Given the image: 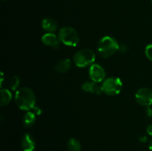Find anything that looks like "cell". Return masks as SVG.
I'll return each mask as SVG.
<instances>
[{
    "label": "cell",
    "mask_w": 152,
    "mask_h": 151,
    "mask_svg": "<svg viewBox=\"0 0 152 151\" xmlns=\"http://www.w3.org/2000/svg\"><path fill=\"white\" fill-rule=\"evenodd\" d=\"M120 48V44L113 37L106 36L99 40L97 45V51L102 58L111 57L117 52Z\"/></svg>",
    "instance_id": "7a4b0ae2"
},
{
    "label": "cell",
    "mask_w": 152,
    "mask_h": 151,
    "mask_svg": "<svg viewBox=\"0 0 152 151\" xmlns=\"http://www.w3.org/2000/svg\"><path fill=\"white\" fill-rule=\"evenodd\" d=\"M36 114L34 111H27L23 117V124L26 127H31L35 124L36 122Z\"/></svg>",
    "instance_id": "4fadbf2b"
},
{
    "label": "cell",
    "mask_w": 152,
    "mask_h": 151,
    "mask_svg": "<svg viewBox=\"0 0 152 151\" xmlns=\"http://www.w3.org/2000/svg\"><path fill=\"white\" fill-rule=\"evenodd\" d=\"M15 102L22 110L29 111L36 106V96L28 87H22L16 92Z\"/></svg>",
    "instance_id": "6da1fadb"
},
{
    "label": "cell",
    "mask_w": 152,
    "mask_h": 151,
    "mask_svg": "<svg viewBox=\"0 0 152 151\" xmlns=\"http://www.w3.org/2000/svg\"><path fill=\"white\" fill-rule=\"evenodd\" d=\"M103 93L108 96H116L120 94L123 88V83L117 77H109L105 78L102 84Z\"/></svg>",
    "instance_id": "5b68a950"
},
{
    "label": "cell",
    "mask_w": 152,
    "mask_h": 151,
    "mask_svg": "<svg viewBox=\"0 0 152 151\" xmlns=\"http://www.w3.org/2000/svg\"><path fill=\"white\" fill-rule=\"evenodd\" d=\"M147 136H144V135H142V136H140L139 138V140L140 142H142V143H144V142H147Z\"/></svg>",
    "instance_id": "44dd1931"
},
{
    "label": "cell",
    "mask_w": 152,
    "mask_h": 151,
    "mask_svg": "<svg viewBox=\"0 0 152 151\" xmlns=\"http://www.w3.org/2000/svg\"><path fill=\"white\" fill-rule=\"evenodd\" d=\"M58 36L61 42L68 47H76L80 41L78 33L71 27H64L61 28Z\"/></svg>",
    "instance_id": "277c9868"
},
{
    "label": "cell",
    "mask_w": 152,
    "mask_h": 151,
    "mask_svg": "<svg viewBox=\"0 0 152 151\" xmlns=\"http://www.w3.org/2000/svg\"><path fill=\"white\" fill-rule=\"evenodd\" d=\"M3 80H4V75H3V73H1V87H2Z\"/></svg>",
    "instance_id": "603a6c76"
},
{
    "label": "cell",
    "mask_w": 152,
    "mask_h": 151,
    "mask_svg": "<svg viewBox=\"0 0 152 151\" xmlns=\"http://www.w3.org/2000/svg\"><path fill=\"white\" fill-rule=\"evenodd\" d=\"M71 68V62L69 59H65L59 61L55 65V70L61 73H67Z\"/></svg>",
    "instance_id": "7c38bea8"
},
{
    "label": "cell",
    "mask_w": 152,
    "mask_h": 151,
    "mask_svg": "<svg viewBox=\"0 0 152 151\" xmlns=\"http://www.w3.org/2000/svg\"><path fill=\"white\" fill-rule=\"evenodd\" d=\"M129 48H128V46L126 44H120V48H119V50L120 51V53H126V52L128 51Z\"/></svg>",
    "instance_id": "ac0fdd59"
},
{
    "label": "cell",
    "mask_w": 152,
    "mask_h": 151,
    "mask_svg": "<svg viewBox=\"0 0 152 151\" xmlns=\"http://www.w3.org/2000/svg\"><path fill=\"white\" fill-rule=\"evenodd\" d=\"M33 110H34V112L35 113V114L37 115H41L42 113V110L39 107H37V106L34 107L33 108Z\"/></svg>",
    "instance_id": "d6986e66"
},
{
    "label": "cell",
    "mask_w": 152,
    "mask_h": 151,
    "mask_svg": "<svg viewBox=\"0 0 152 151\" xmlns=\"http://www.w3.org/2000/svg\"><path fill=\"white\" fill-rule=\"evenodd\" d=\"M151 2H152V0H151Z\"/></svg>",
    "instance_id": "d4e9b609"
},
{
    "label": "cell",
    "mask_w": 152,
    "mask_h": 151,
    "mask_svg": "<svg viewBox=\"0 0 152 151\" xmlns=\"http://www.w3.org/2000/svg\"><path fill=\"white\" fill-rule=\"evenodd\" d=\"M19 78L16 76H13L10 77L8 79V82H7V85H8L9 89L10 90H16L19 86Z\"/></svg>",
    "instance_id": "2e32d148"
},
{
    "label": "cell",
    "mask_w": 152,
    "mask_h": 151,
    "mask_svg": "<svg viewBox=\"0 0 152 151\" xmlns=\"http://www.w3.org/2000/svg\"><path fill=\"white\" fill-rule=\"evenodd\" d=\"M82 89L84 91L91 93H95L96 95H101L103 93L102 86H99L98 83L95 81H86L82 85Z\"/></svg>",
    "instance_id": "30bf717a"
},
{
    "label": "cell",
    "mask_w": 152,
    "mask_h": 151,
    "mask_svg": "<svg viewBox=\"0 0 152 151\" xmlns=\"http://www.w3.org/2000/svg\"><path fill=\"white\" fill-rule=\"evenodd\" d=\"M96 55L92 50L88 48L81 49L74 56V62L79 68H86L94 64Z\"/></svg>",
    "instance_id": "3957f363"
},
{
    "label": "cell",
    "mask_w": 152,
    "mask_h": 151,
    "mask_svg": "<svg viewBox=\"0 0 152 151\" xmlns=\"http://www.w3.org/2000/svg\"><path fill=\"white\" fill-rule=\"evenodd\" d=\"M147 133H148L149 136H152V123L149 124L147 127Z\"/></svg>",
    "instance_id": "7402d4cb"
},
{
    "label": "cell",
    "mask_w": 152,
    "mask_h": 151,
    "mask_svg": "<svg viewBox=\"0 0 152 151\" xmlns=\"http://www.w3.org/2000/svg\"><path fill=\"white\" fill-rule=\"evenodd\" d=\"M145 53L146 57L152 62V44H148L145 47Z\"/></svg>",
    "instance_id": "e0dca14e"
},
{
    "label": "cell",
    "mask_w": 152,
    "mask_h": 151,
    "mask_svg": "<svg viewBox=\"0 0 152 151\" xmlns=\"http://www.w3.org/2000/svg\"><path fill=\"white\" fill-rule=\"evenodd\" d=\"M149 150L152 151V141L150 142V144H149Z\"/></svg>",
    "instance_id": "cb8c5ba5"
},
{
    "label": "cell",
    "mask_w": 152,
    "mask_h": 151,
    "mask_svg": "<svg viewBox=\"0 0 152 151\" xmlns=\"http://www.w3.org/2000/svg\"><path fill=\"white\" fill-rule=\"evenodd\" d=\"M42 28L48 33H53L57 30L58 24L52 18H45L42 21Z\"/></svg>",
    "instance_id": "8fae6325"
},
{
    "label": "cell",
    "mask_w": 152,
    "mask_h": 151,
    "mask_svg": "<svg viewBox=\"0 0 152 151\" xmlns=\"http://www.w3.org/2000/svg\"><path fill=\"white\" fill-rule=\"evenodd\" d=\"M1 95V106H6L10 102L12 99V93L8 89H1L0 91Z\"/></svg>",
    "instance_id": "5bb4252c"
},
{
    "label": "cell",
    "mask_w": 152,
    "mask_h": 151,
    "mask_svg": "<svg viewBox=\"0 0 152 151\" xmlns=\"http://www.w3.org/2000/svg\"><path fill=\"white\" fill-rule=\"evenodd\" d=\"M145 113H146V115H148V117H151L152 116V108L150 107H147Z\"/></svg>",
    "instance_id": "ffe728a7"
},
{
    "label": "cell",
    "mask_w": 152,
    "mask_h": 151,
    "mask_svg": "<svg viewBox=\"0 0 152 151\" xmlns=\"http://www.w3.org/2000/svg\"><path fill=\"white\" fill-rule=\"evenodd\" d=\"M89 76L91 81L99 83L105 80V71L104 68L98 64H93L89 68Z\"/></svg>",
    "instance_id": "52a82bcc"
},
{
    "label": "cell",
    "mask_w": 152,
    "mask_h": 151,
    "mask_svg": "<svg viewBox=\"0 0 152 151\" xmlns=\"http://www.w3.org/2000/svg\"><path fill=\"white\" fill-rule=\"evenodd\" d=\"M22 148L23 151H34L36 148V142L34 136L30 133H25L22 139Z\"/></svg>",
    "instance_id": "9c48e42d"
},
{
    "label": "cell",
    "mask_w": 152,
    "mask_h": 151,
    "mask_svg": "<svg viewBox=\"0 0 152 151\" xmlns=\"http://www.w3.org/2000/svg\"><path fill=\"white\" fill-rule=\"evenodd\" d=\"M135 99L140 105L150 107L152 105V90L146 87L139 89L135 93Z\"/></svg>",
    "instance_id": "8992f818"
},
{
    "label": "cell",
    "mask_w": 152,
    "mask_h": 151,
    "mask_svg": "<svg viewBox=\"0 0 152 151\" xmlns=\"http://www.w3.org/2000/svg\"><path fill=\"white\" fill-rule=\"evenodd\" d=\"M68 151H81V144L77 139L71 138L68 142Z\"/></svg>",
    "instance_id": "9a60e30c"
},
{
    "label": "cell",
    "mask_w": 152,
    "mask_h": 151,
    "mask_svg": "<svg viewBox=\"0 0 152 151\" xmlns=\"http://www.w3.org/2000/svg\"><path fill=\"white\" fill-rule=\"evenodd\" d=\"M42 42L46 46H49L53 48H59L60 45V39L59 36L53 34V33H47L42 36Z\"/></svg>",
    "instance_id": "ba28073f"
}]
</instances>
